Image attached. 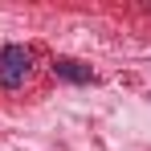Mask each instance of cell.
<instances>
[{
  "instance_id": "cell-1",
  "label": "cell",
  "mask_w": 151,
  "mask_h": 151,
  "mask_svg": "<svg viewBox=\"0 0 151 151\" xmlns=\"http://www.w3.org/2000/svg\"><path fill=\"white\" fill-rule=\"evenodd\" d=\"M29 49L25 45H4V53H0V82L8 86V90H17L21 82L29 78Z\"/></svg>"
},
{
  "instance_id": "cell-2",
  "label": "cell",
  "mask_w": 151,
  "mask_h": 151,
  "mask_svg": "<svg viewBox=\"0 0 151 151\" xmlns=\"http://www.w3.org/2000/svg\"><path fill=\"white\" fill-rule=\"evenodd\" d=\"M57 74L70 82H90V70H78V61H57Z\"/></svg>"
}]
</instances>
